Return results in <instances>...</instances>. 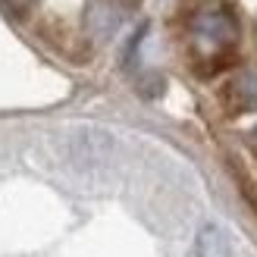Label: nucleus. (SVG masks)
Wrapping results in <instances>:
<instances>
[{"label":"nucleus","instance_id":"f257e3e1","mask_svg":"<svg viewBox=\"0 0 257 257\" xmlns=\"http://www.w3.org/2000/svg\"><path fill=\"white\" fill-rule=\"evenodd\" d=\"M191 35H195L198 47H207L210 54L220 57L223 50H229L238 38V25L232 19V13L226 10H207V13H198L191 19Z\"/></svg>","mask_w":257,"mask_h":257},{"label":"nucleus","instance_id":"f03ea898","mask_svg":"<svg viewBox=\"0 0 257 257\" xmlns=\"http://www.w3.org/2000/svg\"><path fill=\"white\" fill-rule=\"evenodd\" d=\"M119 10L110 4V0H94L91 7H88V16H85V25L88 32H91L97 41H107V38L119 29Z\"/></svg>","mask_w":257,"mask_h":257},{"label":"nucleus","instance_id":"7ed1b4c3","mask_svg":"<svg viewBox=\"0 0 257 257\" xmlns=\"http://www.w3.org/2000/svg\"><path fill=\"white\" fill-rule=\"evenodd\" d=\"M226 104L235 113H251L257 110V72H241L238 79L229 82L226 88Z\"/></svg>","mask_w":257,"mask_h":257},{"label":"nucleus","instance_id":"20e7f679","mask_svg":"<svg viewBox=\"0 0 257 257\" xmlns=\"http://www.w3.org/2000/svg\"><path fill=\"white\" fill-rule=\"evenodd\" d=\"M195 248H198V257H232V241H229L226 229L216 223H207L201 229Z\"/></svg>","mask_w":257,"mask_h":257},{"label":"nucleus","instance_id":"39448f33","mask_svg":"<svg viewBox=\"0 0 257 257\" xmlns=\"http://www.w3.org/2000/svg\"><path fill=\"white\" fill-rule=\"evenodd\" d=\"M0 4H4L7 13H13V16H29L38 7V0H0Z\"/></svg>","mask_w":257,"mask_h":257},{"label":"nucleus","instance_id":"423d86ee","mask_svg":"<svg viewBox=\"0 0 257 257\" xmlns=\"http://www.w3.org/2000/svg\"><path fill=\"white\" fill-rule=\"evenodd\" d=\"M138 91L145 94V97H157V94L163 91V79H160V75H148V79H141Z\"/></svg>","mask_w":257,"mask_h":257}]
</instances>
